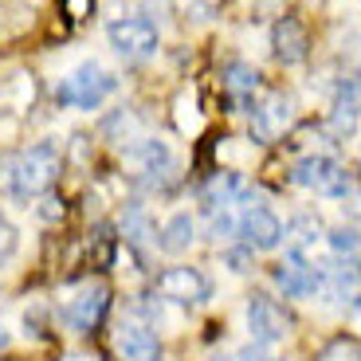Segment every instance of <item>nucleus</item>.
Segmentation results:
<instances>
[{
  "mask_svg": "<svg viewBox=\"0 0 361 361\" xmlns=\"http://www.w3.org/2000/svg\"><path fill=\"white\" fill-rule=\"evenodd\" d=\"M59 169H63V154L55 142H36L20 154H4L0 157V192L12 200L44 197L55 185Z\"/></svg>",
  "mask_w": 361,
  "mask_h": 361,
  "instance_id": "1",
  "label": "nucleus"
},
{
  "mask_svg": "<svg viewBox=\"0 0 361 361\" xmlns=\"http://www.w3.org/2000/svg\"><path fill=\"white\" fill-rule=\"evenodd\" d=\"M114 87H118V79L106 67L94 63V59H82L75 71H67L59 79L55 99H59V106H71V110H99L114 94Z\"/></svg>",
  "mask_w": 361,
  "mask_h": 361,
  "instance_id": "2",
  "label": "nucleus"
},
{
  "mask_svg": "<svg viewBox=\"0 0 361 361\" xmlns=\"http://www.w3.org/2000/svg\"><path fill=\"white\" fill-rule=\"evenodd\" d=\"M295 185L307 189V192H314V197H330V200L350 197V189H353L345 165L334 161V157H326V154L302 157V161L295 165Z\"/></svg>",
  "mask_w": 361,
  "mask_h": 361,
  "instance_id": "3",
  "label": "nucleus"
},
{
  "mask_svg": "<svg viewBox=\"0 0 361 361\" xmlns=\"http://www.w3.org/2000/svg\"><path fill=\"white\" fill-rule=\"evenodd\" d=\"M106 39L126 63H142V59H149L157 51L161 36H157V24L149 16H118V20H110Z\"/></svg>",
  "mask_w": 361,
  "mask_h": 361,
  "instance_id": "4",
  "label": "nucleus"
},
{
  "mask_svg": "<svg viewBox=\"0 0 361 361\" xmlns=\"http://www.w3.org/2000/svg\"><path fill=\"white\" fill-rule=\"evenodd\" d=\"M235 235L252 252H275L283 244V220L267 204H244V212L235 216Z\"/></svg>",
  "mask_w": 361,
  "mask_h": 361,
  "instance_id": "5",
  "label": "nucleus"
},
{
  "mask_svg": "<svg viewBox=\"0 0 361 361\" xmlns=\"http://www.w3.org/2000/svg\"><path fill=\"white\" fill-rule=\"evenodd\" d=\"M106 310H110V290L102 283H87L79 295H71L63 302V322L71 334H90L106 318Z\"/></svg>",
  "mask_w": 361,
  "mask_h": 361,
  "instance_id": "6",
  "label": "nucleus"
},
{
  "mask_svg": "<svg viewBox=\"0 0 361 361\" xmlns=\"http://www.w3.org/2000/svg\"><path fill=\"white\" fill-rule=\"evenodd\" d=\"M271 279L287 298H314L322 290V275H318V263H310L307 255H283L275 267H271Z\"/></svg>",
  "mask_w": 361,
  "mask_h": 361,
  "instance_id": "7",
  "label": "nucleus"
},
{
  "mask_svg": "<svg viewBox=\"0 0 361 361\" xmlns=\"http://www.w3.org/2000/svg\"><path fill=\"white\" fill-rule=\"evenodd\" d=\"M290 314L267 295H252L247 298V330H252L255 342L271 345V342H283L290 334Z\"/></svg>",
  "mask_w": 361,
  "mask_h": 361,
  "instance_id": "8",
  "label": "nucleus"
},
{
  "mask_svg": "<svg viewBox=\"0 0 361 361\" xmlns=\"http://www.w3.org/2000/svg\"><path fill=\"white\" fill-rule=\"evenodd\" d=\"M157 290L173 302H185V307H197L212 295V283L200 267H189V263H180V267H169L157 275Z\"/></svg>",
  "mask_w": 361,
  "mask_h": 361,
  "instance_id": "9",
  "label": "nucleus"
},
{
  "mask_svg": "<svg viewBox=\"0 0 361 361\" xmlns=\"http://www.w3.org/2000/svg\"><path fill=\"white\" fill-rule=\"evenodd\" d=\"M130 157H134L137 173H142L149 185H157V189H165V185L177 177V154H173L169 142H161V137H142Z\"/></svg>",
  "mask_w": 361,
  "mask_h": 361,
  "instance_id": "10",
  "label": "nucleus"
},
{
  "mask_svg": "<svg viewBox=\"0 0 361 361\" xmlns=\"http://www.w3.org/2000/svg\"><path fill=\"white\" fill-rule=\"evenodd\" d=\"M114 353L122 361H157L161 357V342L145 322H122L114 330Z\"/></svg>",
  "mask_w": 361,
  "mask_h": 361,
  "instance_id": "11",
  "label": "nucleus"
},
{
  "mask_svg": "<svg viewBox=\"0 0 361 361\" xmlns=\"http://www.w3.org/2000/svg\"><path fill=\"white\" fill-rule=\"evenodd\" d=\"M247 114H252L255 137H259V142H275V137L290 126V118H295V102H290L287 94H267V99H263L259 106H252Z\"/></svg>",
  "mask_w": 361,
  "mask_h": 361,
  "instance_id": "12",
  "label": "nucleus"
},
{
  "mask_svg": "<svg viewBox=\"0 0 361 361\" xmlns=\"http://www.w3.org/2000/svg\"><path fill=\"white\" fill-rule=\"evenodd\" d=\"M271 47H275V59L287 67L302 63L310 51V36H307V27L298 24L295 16H283L279 24L271 27Z\"/></svg>",
  "mask_w": 361,
  "mask_h": 361,
  "instance_id": "13",
  "label": "nucleus"
},
{
  "mask_svg": "<svg viewBox=\"0 0 361 361\" xmlns=\"http://www.w3.org/2000/svg\"><path fill=\"white\" fill-rule=\"evenodd\" d=\"M192 240H197V220H192L189 212H173L161 224V232H157V252L185 255L192 247Z\"/></svg>",
  "mask_w": 361,
  "mask_h": 361,
  "instance_id": "14",
  "label": "nucleus"
},
{
  "mask_svg": "<svg viewBox=\"0 0 361 361\" xmlns=\"http://www.w3.org/2000/svg\"><path fill=\"white\" fill-rule=\"evenodd\" d=\"M318 275H322V290L334 298H357L361 295V271L353 263L338 259V263H318Z\"/></svg>",
  "mask_w": 361,
  "mask_h": 361,
  "instance_id": "15",
  "label": "nucleus"
},
{
  "mask_svg": "<svg viewBox=\"0 0 361 361\" xmlns=\"http://www.w3.org/2000/svg\"><path fill=\"white\" fill-rule=\"evenodd\" d=\"M318 240H322V224L314 212H298V216H290V224H283V244H290L295 255H307Z\"/></svg>",
  "mask_w": 361,
  "mask_h": 361,
  "instance_id": "16",
  "label": "nucleus"
},
{
  "mask_svg": "<svg viewBox=\"0 0 361 361\" xmlns=\"http://www.w3.org/2000/svg\"><path fill=\"white\" fill-rule=\"evenodd\" d=\"M244 180L235 177V173H216V177L204 185V204L208 208H232L244 200Z\"/></svg>",
  "mask_w": 361,
  "mask_h": 361,
  "instance_id": "17",
  "label": "nucleus"
},
{
  "mask_svg": "<svg viewBox=\"0 0 361 361\" xmlns=\"http://www.w3.org/2000/svg\"><path fill=\"white\" fill-rule=\"evenodd\" d=\"M228 79H224V87H228V94H232L240 106H252V94L259 90V71L255 67H247V63H228Z\"/></svg>",
  "mask_w": 361,
  "mask_h": 361,
  "instance_id": "18",
  "label": "nucleus"
},
{
  "mask_svg": "<svg viewBox=\"0 0 361 361\" xmlns=\"http://www.w3.org/2000/svg\"><path fill=\"white\" fill-rule=\"evenodd\" d=\"M122 235H126L130 244H154L157 247V224L149 220V212L142 204L122 212Z\"/></svg>",
  "mask_w": 361,
  "mask_h": 361,
  "instance_id": "19",
  "label": "nucleus"
},
{
  "mask_svg": "<svg viewBox=\"0 0 361 361\" xmlns=\"http://www.w3.org/2000/svg\"><path fill=\"white\" fill-rule=\"evenodd\" d=\"M361 114V75H350V79L338 87V118L353 122Z\"/></svg>",
  "mask_w": 361,
  "mask_h": 361,
  "instance_id": "20",
  "label": "nucleus"
},
{
  "mask_svg": "<svg viewBox=\"0 0 361 361\" xmlns=\"http://www.w3.org/2000/svg\"><path fill=\"white\" fill-rule=\"evenodd\" d=\"M326 244L334 247V255H357L361 252V232H357V228L338 224V228L326 232Z\"/></svg>",
  "mask_w": 361,
  "mask_h": 361,
  "instance_id": "21",
  "label": "nucleus"
},
{
  "mask_svg": "<svg viewBox=\"0 0 361 361\" xmlns=\"http://www.w3.org/2000/svg\"><path fill=\"white\" fill-rule=\"evenodd\" d=\"M212 216H208V232H212V240H232L235 235V216L232 208H208Z\"/></svg>",
  "mask_w": 361,
  "mask_h": 361,
  "instance_id": "22",
  "label": "nucleus"
},
{
  "mask_svg": "<svg viewBox=\"0 0 361 361\" xmlns=\"http://www.w3.org/2000/svg\"><path fill=\"white\" fill-rule=\"evenodd\" d=\"M16 252H20V232L4 216H0V267H4V263H8Z\"/></svg>",
  "mask_w": 361,
  "mask_h": 361,
  "instance_id": "23",
  "label": "nucleus"
},
{
  "mask_svg": "<svg viewBox=\"0 0 361 361\" xmlns=\"http://www.w3.org/2000/svg\"><path fill=\"white\" fill-rule=\"evenodd\" d=\"M252 252V247H247ZM247 252H228V263H232V271H247V263H252V255Z\"/></svg>",
  "mask_w": 361,
  "mask_h": 361,
  "instance_id": "24",
  "label": "nucleus"
},
{
  "mask_svg": "<svg viewBox=\"0 0 361 361\" xmlns=\"http://www.w3.org/2000/svg\"><path fill=\"white\" fill-rule=\"evenodd\" d=\"M87 4L90 0H71V16H87Z\"/></svg>",
  "mask_w": 361,
  "mask_h": 361,
  "instance_id": "25",
  "label": "nucleus"
},
{
  "mask_svg": "<svg viewBox=\"0 0 361 361\" xmlns=\"http://www.w3.org/2000/svg\"><path fill=\"white\" fill-rule=\"evenodd\" d=\"M220 361H259V357L252 350H244V353H232V357H220Z\"/></svg>",
  "mask_w": 361,
  "mask_h": 361,
  "instance_id": "26",
  "label": "nucleus"
},
{
  "mask_svg": "<svg viewBox=\"0 0 361 361\" xmlns=\"http://www.w3.org/2000/svg\"><path fill=\"white\" fill-rule=\"evenodd\" d=\"M4 342H8V330H4V322H0V350H4Z\"/></svg>",
  "mask_w": 361,
  "mask_h": 361,
  "instance_id": "27",
  "label": "nucleus"
},
{
  "mask_svg": "<svg viewBox=\"0 0 361 361\" xmlns=\"http://www.w3.org/2000/svg\"><path fill=\"white\" fill-rule=\"evenodd\" d=\"M259 361H290V357H259Z\"/></svg>",
  "mask_w": 361,
  "mask_h": 361,
  "instance_id": "28",
  "label": "nucleus"
},
{
  "mask_svg": "<svg viewBox=\"0 0 361 361\" xmlns=\"http://www.w3.org/2000/svg\"><path fill=\"white\" fill-rule=\"evenodd\" d=\"M357 361H361V350H357Z\"/></svg>",
  "mask_w": 361,
  "mask_h": 361,
  "instance_id": "29",
  "label": "nucleus"
}]
</instances>
